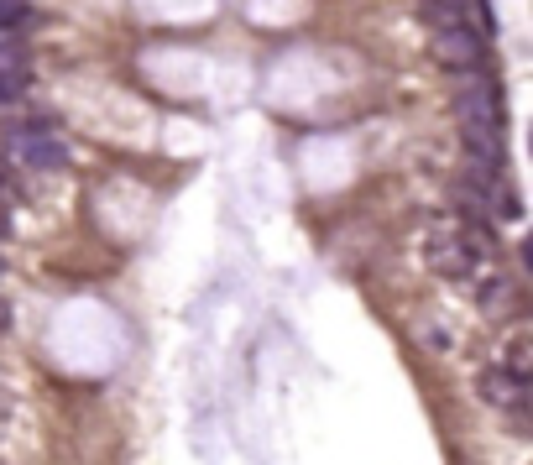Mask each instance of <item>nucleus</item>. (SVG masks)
I'll return each instance as SVG.
<instances>
[{"instance_id": "f257e3e1", "label": "nucleus", "mask_w": 533, "mask_h": 465, "mask_svg": "<svg viewBox=\"0 0 533 465\" xmlns=\"http://www.w3.org/2000/svg\"><path fill=\"white\" fill-rule=\"evenodd\" d=\"M429 267L450 283H471V277L486 267V236L466 225H434L429 236Z\"/></svg>"}, {"instance_id": "f03ea898", "label": "nucleus", "mask_w": 533, "mask_h": 465, "mask_svg": "<svg viewBox=\"0 0 533 465\" xmlns=\"http://www.w3.org/2000/svg\"><path fill=\"white\" fill-rule=\"evenodd\" d=\"M6 152H11V162H21L32 173H48L68 162V142H58L48 121H27V126L6 131Z\"/></svg>"}, {"instance_id": "7ed1b4c3", "label": "nucleus", "mask_w": 533, "mask_h": 465, "mask_svg": "<svg viewBox=\"0 0 533 465\" xmlns=\"http://www.w3.org/2000/svg\"><path fill=\"white\" fill-rule=\"evenodd\" d=\"M434 53H439V63H445V68H455V74H481V63H486L481 37L466 27V21L439 27V32H434Z\"/></svg>"}, {"instance_id": "20e7f679", "label": "nucleus", "mask_w": 533, "mask_h": 465, "mask_svg": "<svg viewBox=\"0 0 533 465\" xmlns=\"http://www.w3.org/2000/svg\"><path fill=\"white\" fill-rule=\"evenodd\" d=\"M481 398L492 403V408L523 413V403H528V382H518L513 371H502V366H486V371H481Z\"/></svg>"}, {"instance_id": "39448f33", "label": "nucleus", "mask_w": 533, "mask_h": 465, "mask_svg": "<svg viewBox=\"0 0 533 465\" xmlns=\"http://www.w3.org/2000/svg\"><path fill=\"white\" fill-rule=\"evenodd\" d=\"M32 95V68H21V74H0V110H11Z\"/></svg>"}, {"instance_id": "423d86ee", "label": "nucleus", "mask_w": 533, "mask_h": 465, "mask_svg": "<svg viewBox=\"0 0 533 465\" xmlns=\"http://www.w3.org/2000/svg\"><path fill=\"white\" fill-rule=\"evenodd\" d=\"M502 371H513L518 382H528V371H533V345H528V335H513V345H507V361H502Z\"/></svg>"}, {"instance_id": "0eeeda50", "label": "nucleus", "mask_w": 533, "mask_h": 465, "mask_svg": "<svg viewBox=\"0 0 533 465\" xmlns=\"http://www.w3.org/2000/svg\"><path fill=\"white\" fill-rule=\"evenodd\" d=\"M27 16H32L27 0H0V27H6V32H21V27H27Z\"/></svg>"}, {"instance_id": "6e6552de", "label": "nucleus", "mask_w": 533, "mask_h": 465, "mask_svg": "<svg viewBox=\"0 0 533 465\" xmlns=\"http://www.w3.org/2000/svg\"><path fill=\"white\" fill-rule=\"evenodd\" d=\"M21 68H27V48H0V74H21Z\"/></svg>"}, {"instance_id": "1a4fd4ad", "label": "nucleus", "mask_w": 533, "mask_h": 465, "mask_svg": "<svg viewBox=\"0 0 533 465\" xmlns=\"http://www.w3.org/2000/svg\"><path fill=\"white\" fill-rule=\"evenodd\" d=\"M6 418H11V398H6V387H0V429H6Z\"/></svg>"}, {"instance_id": "9d476101", "label": "nucleus", "mask_w": 533, "mask_h": 465, "mask_svg": "<svg viewBox=\"0 0 533 465\" xmlns=\"http://www.w3.org/2000/svg\"><path fill=\"white\" fill-rule=\"evenodd\" d=\"M6 319H11V314H6V298H0V335H6Z\"/></svg>"}]
</instances>
